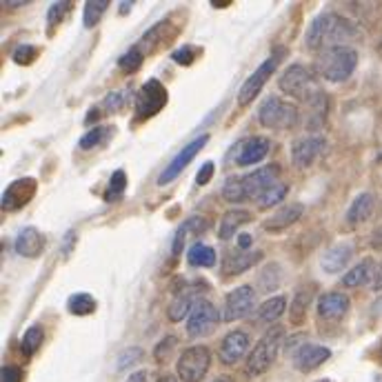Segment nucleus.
I'll use <instances>...</instances> for the list:
<instances>
[{
  "instance_id": "aec40b11",
  "label": "nucleus",
  "mask_w": 382,
  "mask_h": 382,
  "mask_svg": "<svg viewBox=\"0 0 382 382\" xmlns=\"http://www.w3.org/2000/svg\"><path fill=\"white\" fill-rule=\"evenodd\" d=\"M14 249H16V254L22 258H38L45 252V236L36 227H25L16 236Z\"/></svg>"
},
{
  "instance_id": "9d476101",
  "label": "nucleus",
  "mask_w": 382,
  "mask_h": 382,
  "mask_svg": "<svg viewBox=\"0 0 382 382\" xmlns=\"http://www.w3.org/2000/svg\"><path fill=\"white\" fill-rule=\"evenodd\" d=\"M209 142V136L203 134L198 138H193L191 142H187L184 147L174 156V161H171L165 169H163V174L158 176V184H169L174 178H178L184 169H187V165L193 161L196 156L200 154V149H205V144Z\"/></svg>"
},
{
  "instance_id": "1a4fd4ad",
  "label": "nucleus",
  "mask_w": 382,
  "mask_h": 382,
  "mask_svg": "<svg viewBox=\"0 0 382 382\" xmlns=\"http://www.w3.org/2000/svg\"><path fill=\"white\" fill-rule=\"evenodd\" d=\"M220 318H222V315L218 313V309L209 300L203 298L198 305L191 309V313L187 315V334L191 338L209 336L218 327Z\"/></svg>"
},
{
  "instance_id": "4468645a",
  "label": "nucleus",
  "mask_w": 382,
  "mask_h": 382,
  "mask_svg": "<svg viewBox=\"0 0 382 382\" xmlns=\"http://www.w3.org/2000/svg\"><path fill=\"white\" fill-rule=\"evenodd\" d=\"M278 62H280V58L278 56H271V58H267L265 62L260 64V67L247 78L245 81V85L240 87V91H238V102L243 104H249V102H254L256 100V96L260 94V89L265 87V83L271 78V74L275 71V67H278Z\"/></svg>"
},
{
  "instance_id": "ea45409f",
  "label": "nucleus",
  "mask_w": 382,
  "mask_h": 382,
  "mask_svg": "<svg viewBox=\"0 0 382 382\" xmlns=\"http://www.w3.org/2000/svg\"><path fill=\"white\" fill-rule=\"evenodd\" d=\"M127 102V91H111V94L104 96L102 100V111L111 116V114H118Z\"/></svg>"
},
{
  "instance_id": "2eb2a0df",
  "label": "nucleus",
  "mask_w": 382,
  "mask_h": 382,
  "mask_svg": "<svg viewBox=\"0 0 382 382\" xmlns=\"http://www.w3.org/2000/svg\"><path fill=\"white\" fill-rule=\"evenodd\" d=\"M327 142L322 136H305L292 144V163L300 169H307L315 163V158L322 156Z\"/></svg>"
},
{
  "instance_id": "4be33fe9",
  "label": "nucleus",
  "mask_w": 382,
  "mask_h": 382,
  "mask_svg": "<svg viewBox=\"0 0 382 382\" xmlns=\"http://www.w3.org/2000/svg\"><path fill=\"white\" fill-rule=\"evenodd\" d=\"M353 258V247L347 245V243H340V245H334V247H329L327 252L322 254L320 258V267L327 271V273H338L342 271L347 265H349V260Z\"/></svg>"
},
{
  "instance_id": "de8ad7c7",
  "label": "nucleus",
  "mask_w": 382,
  "mask_h": 382,
  "mask_svg": "<svg viewBox=\"0 0 382 382\" xmlns=\"http://www.w3.org/2000/svg\"><path fill=\"white\" fill-rule=\"evenodd\" d=\"M214 171H216V165L209 161V163H205L200 169H198V176H196V182L198 184H207L209 180L214 178Z\"/></svg>"
},
{
  "instance_id": "423d86ee",
  "label": "nucleus",
  "mask_w": 382,
  "mask_h": 382,
  "mask_svg": "<svg viewBox=\"0 0 382 382\" xmlns=\"http://www.w3.org/2000/svg\"><path fill=\"white\" fill-rule=\"evenodd\" d=\"M167 100H169V94H167L165 85L161 81H156V78H149V81L140 87L138 96H136V114H134V121L136 123L149 121L151 116L161 114L165 109Z\"/></svg>"
},
{
  "instance_id": "37998d69",
  "label": "nucleus",
  "mask_w": 382,
  "mask_h": 382,
  "mask_svg": "<svg viewBox=\"0 0 382 382\" xmlns=\"http://www.w3.org/2000/svg\"><path fill=\"white\" fill-rule=\"evenodd\" d=\"M176 336H167L165 340H161L156 345V349H154V358L158 360V362H167V358H169V353L174 351V347H176Z\"/></svg>"
},
{
  "instance_id": "864d4df0",
  "label": "nucleus",
  "mask_w": 382,
  "mask_h": 382,
  "mask_svg": "<svg viewBox=\"0 0 382 382\" xmlns=\"http://www.w3.org/2000/svg\"><path fill=\"white\" fill-rule=\"evenodd\" d=\"M131 7H134V3H121V5H118V11H121L123 16H127V11H129Z\"/></svg>"
},
{
  "instance_id": "5fc2aeb1",
  "label": "nucleus",
  "mask_w": 382,
  "mask_h": 382,
  "mask_svg": "<svg viewBox=\"0 0 382 382\" xmlns=\"http://www.w3.org/2000/svg\"><path fill=\"white\" fill-rule=\"evenodd\" d=\"M156 382H178L174 376H169V374H165V376H161V378H158Z\"/></svg>"
},
{
  "instance_id": "cd10ccee",
  "label": "nucleus",
  "mask_w": 382,
  "mask_h": 382,
  "mask_svg": "<svg viewBox=\"0 0 382 382\" xmlns=\"http://www.w3.org/2000/svg\"><path fill=\"white\" fill-rule=\"evenodd\" d=\"M287 309V298L285 296H273V298H269V300H265L262 305L258 307V311H256V320L258 322H265V325H269V322H275L282 315V311Z\"/></svg>"
},
{
  "instance_id": "39448f33",
  "label": "nucleus",
  "mask_w": 382,
  "mask_h": 382,
  "mask_svg": "<svg viewBox=\"0 0 382 382\" xmlns=\"http://www.w3.org/2000/svg\"><path fill=\"white\" fill-rule=\"evenodd\" d=\"M300 121V111L292 102H285L278 96H269L265 102L258 107V123L267 129L275 131H287L296 127Z\"/></svg>"
},
{
  "instance_id": "3c124183",
  "label": "nucleus",
  "mask_w": 382,
  "mask_h": 382,
  "mask_svg": "<svg viewBox=\"0 0 382 382\" xmlns=\"http://www.w3.org/2000/svg\"><path fill=\"white\" fill-rule=\"evenodd\" d=\"M127 382H147V371H136L131 374V378Z\"/></svg>"
},
{
  "instance_id": "09e8293b",
  "label": "nucleus",
  "mask_w": 382,
  "mask_h": 382,
  "mask_svg": "<svg viewBox=\"0 0 382 382\" xmlns=\"http://www.w3.org/2000/svg\"><path fill=\"white\" fill-rule=\"evenodd\" d=\"M369 287H371L374 292H380V289H382V262H378V265H376L374 275H371V282H369Z\"/></svg>"
},
{
  "instance_id": "603ef678",
  "label": "nucleus",
  "mask_w": 382,
  "mask_h": 382,
  "mask_svg": "<svg viewBox=\"0 0 382 382\" xmlns=\"http://www.w3.org/2000/svg\"><path fill=\"white\" fill-rule=\"evenodd\" d=\"M371 243H374L376 249H382V229H378V231L374 233V240H371Z\"/></svg>"
},
{
  "instance_id": "7c9ffc66",
  "label": "nucleus",
  "mask_w": 382,
  "mask_h": 382,
  "mask_svg": "<svg viewBox=\"0 0 382 382\" xmlns=\"http://www.w3.org/2000/svg\"><path fill=\"white\" fill-rule=\"evenodd\" d=\"M280 278H282V269L278 262H269L267 267H262L260 275H258V287L260 292H273V289L280 287Z\"/></svg>"
},
{
  "instance_id": "4c0bfd02",
  "label": "nucleus",
  "mask_w": 382,
  "mask_h": 382,
  "mask_svg": "<svg viewBox=\"0 0 382 382\" xmlns=\"http://www.w3.org/2000/svg\"><path fill=\"white\" fill-rule=\"evenodd\" d=\"M144 60V54L138 49V47H131L127 54H123L121 58H118V67H121L125 74H134L140 69V64Z\"/></svg>"
},
{
  "instance_id": "473e14b6",
  "label": "nucleus",
  "mask_w": 382,
  "mask_h": 382,
  "mask_svg": "<svg viewBox=\"0 0 382 382\" xmlns=\"http://www.w3.org/2000/svg\"><path fill=\"white\" fill-rule=\"evenodd\" d=\"M114 127H94L91 131H87V134L81 138V142H78V147L81 149H94V147H98L100 142H107V138L109 136H114Z\"/></svg>"
},
{
  "instance_id": "a211bd4d",
  "label": "nucleus",
  "mask_w": 382,
  "mask_h": 382,
  "mask_svg": "<svg viewBox=\"0 0 382 382\" xmlns=\"http://www.w3.org/2000/svg\"><path fill=\"white\" fill-rule=\"evenodd\" d=\"M207 227H209V222L203 216H191L187 220H182L178 225V229H176L174 243H171V256L178 258L182 254V249L189 245V240L203 236L207 231Z\"/></svg>"
},
{
  "instance_id": "9b49d317",
  "label": "nucleus",
  "mask_w": 382,
  "mask_h": 382,
  "mask_svg": "<svg viewBox=\"0 0 382 382\" xmlns=\"http://www.w3.org/2000/svg\"><path fill=\"white\" fill-rule=\"evenodd\" d=\"M256 305V292L254 287L243 285V287H236L233 292H229L225 296V309H222V320L225 322H233V320H240L245 315L252 313Z\"/></svg>"
},
{
  "instance_id": "c85d7f7f",
  "label": "nucleus",
  "mask_w": 382,
  "mask_h": 382,
  "mask_svg": "<svg viewBox=\"0 0 382 382\" xmlns=\"http://www.w3.org/2000/svg\"><path fill=\"white\" fill-rule=\"evenodd\" d=\"M189 265L191 267H214L216 265V252L209 245L203 243H193L189 247Z\"/></svg>"
},
{
  "instance_id": "dca6fc26",
  "label": "nucleus",
  "mask_w": 382,
  "mask_h": 382,
  "mask_svg": "<svg viewBox=\"0 0 382 382\" xmlns=\"http://www.w3.org/2000/svg\"><path fill=\"white\" fill-rule=\"evenodd\" d=\"M271 149V142L265 136H254L249 140L238 142L236 147L231 149V154H236V165L240 167H252L256 163H260Z\"/></svg>"
},
{
  "instance_id": "ddd939ff",
  "label": "nucleus",
  "mask_w": 382,
  "mask_h": 382,
  "mask_svg": "<svg viewBox=\"0 0 382 382\" xmlns=\"http://www.w3.org/2000/svg\"><path fill=\"white\" fill-rule=\"evenodd\" d=\"M36 191H38L36 178H18V180H14L3 191V209H5V212H20V209H25L34 200Z\"/></svg>"
},
{
  "instance_id": "6ab92c4d",
  "label": "nucleus",
  "mask_w": 382,
  "mask_h": 382,
  "mask_svg": "<svg viewBox=\"0 0 382 382\" xmlns=\"http://www.w3.org/2000/svg\"><path fill=\"white\" fill-rule=\"evenodd\" d=\"M302 212H305V207H302L300 203L285 205V207H280L273 216H269L265 222H262V229L269 231V233L285 231V229H289V227H294L296 222L302 218Z\"/></svg>"
},
{
  "instance_id": "f257e3e1",
  "label": "nucleus",
  "mask_w": 382,
  "mask_h": 382,
  "mask_svg": "<svg viewBox=\"0 0 382 382\" xmlns=\"http://www.w3.org/2000/svg\"><path fill=\"white\" fill-rule=\"evenodd\" d=\"M355 36H358V27L349 18L336 14V11H322L309 22L305 45L313 51H325L349 43Z\"/></svg>"
},
{
  "instance_id": "4d7b16f0",
  "label": "nucleus",
  "mask_w": 382,
  "mask_h": 382,
  "mask_svg": "<svg viewBox=\"0 0 382 382\" xmlns=\"http://www.w3.org/2000/svg\"><path fill=\"white\" fill-rule=\"evenodd\" d=\"M214 382H231V378H229V376H218Z\"/></svg>"
},
{
  "instance_id": "6e6552de",
  "label": "nucleus",
  "mask_w": 382,
  "mask_h": 382,
  "mask_svg": "<svg viewBox=\"0 0 382 382\" xmlns=\"http://www.w3.org/2000/svg\"><path fill=\"white\" fill-rule=\"evenodd\" d=\"M207 292H209V285L203 282V280L189 282V285H184L182 289H178L174 300H171L169 309H167L169 320L171 322H180L182 318H187V315L191 313V309L203 300L200 296L207 294Z\"/></svg>"
},
{
  "instance_id": "f3484780",
  "label": "nucleus",
  "mask_w": 382,
  "mask_h": 382,
  "mask_svg": "<svg viewBox=\"0 0 382 382\" xmlns=\"http://www.w3.org/2000/svg\"><path fill=\"white\" fill-rule=\"evenodd\" d=\"M249 345H252V340H249V334L240 332V329H236V332H229L225 338L220 340V349H218V358L222 364H236L243 355L249 351Z\"/></svg>"
},
{
  "instance_id": "a18cd8bd",
  "label": "nucleus",
  "mask_w": 382,
  "mask_h": 382,
  "mask_svg": "<svg viewBox=\"0 0 382 382\" xmlns=\"http://www.w3.org/2000/svg\"><path fill=\"white\" fill-rule=\"evenodd\" d=\"M22 369L16 364H5L3 371H0V382H22Z\"/></svg>"
},
{
  "instance_id": "20e7f679",
  "label": "nucleus",
  "mask_w": 382,
  "mask_h": 382,
  "mask_svg": "<svg viewBox=\"0 0 382 382\" xmlns=\"http://www.w3.org/2000/svg\"><path fill=\"white\" fill-rule=\"evenodd\" d=\"M285 340V329L280 325L269 327L262 338L258 340V345L249 351L247 358V374L249 376H262L265 371H269L271 364L275 362Z\"/></svg>"
},
{
  "instance_id": "79ce46f5",
  "label": "nucleus",
  "mask_w": 382,
  "mask_h": 382,
  "mask_svg": "<svg viewBox=\"0 0 382 382\" xmlns=\"http://www.w3.org/2000/svg\"><path fill=\"white\" fill-rule=\"evenodd\" d=\"M142 358V349L140 347H129L121 353V358H118V371H125V369L134 367L138 360Z\"/></svg>"
},
{
  "instance_id": "bf43d9fd",
  "label": "nucleus",
  "mask_w": 382,
  "mask_h": 382,
  "mask_svg": "<svg viewBox=\"0 0 382 382\" xmlns=\"http://www.w3.org/2000/svg\"><path fill=\"white\" fill-rule=\"evenodd\" d=\"M380 309H382V305H380Z\"/></svg>"
},
{
  "instance_id": "a878e982",
  "label": "nucleus",
  "mask_w": 382,
  "mask_h": 382,
  "mask_svg": "<svg viewBox=\"0 0 382 382\" xmlns=\"http://www.w3.org/2000/svg\"><path fill=\"white\" fill-rule=\"evenodd\" d=\"M258 260H262L260 252H238V254H229L225 260V267H222V273L225 275H240L243 271L252 269Z\"/></svg>"
},
{
  "instance_id": "c03bdc74",
  "label": "nucleus",
  "mask_w": 382,
  "mask_h": 382,
  "mask_svg": "<svg viewBox=\"0 0 382 382\" xmlns=\"http://www.w3.org/2000/svg\"><path fill=\"white\" fill-rule=\"evenodd\" d=\"M309 292H298L296 294V300H294V305H292V320L298 322L305 318V311H307V305H309Z\"/></svg>"
},
{
  "instance_id": "6e6d98bb",
  "label": "nucleus",
  "mask_w": 382,
  "mask_h": 382,
  "mask_svg": "<svg viewBox=\"0 0 382 382\" xmlns=\"http://www.w3.org/2000/svg\"><path fill=\"white\" fill-rule=\"evenodd\" d=\"M3 5H5V7H22V5H27V3H7V0H5Z\"/></svg>"
},
{
  "instance_id": "c756f323",
  "label": "nucleus",
  "mask_w": 382,
  "mask_h": 382,
  "mask_svg": "<svg viewBox=\"0 0 382 382\" xmlns=\"http://www.w3.org/2000/svg\"><path fill=\"white\" fill-rule=\"evenodd\" d=\"M43 340H45V332H43V327H38V325L29 327L27 332L22 334V340H20V351H22L25 358H32V355H34L38 349H41Z\"/></svg>"
},
{
  "instance_id": "2f4dec72",
  "label": "nucleus",
  "mask_w": 382,
  "mask_h": 382,
  "mask_svg": "<svg viewBox=\"0 0 382 382\" xmlns=\"http://www.w3.org/2000/svg\"><path fill=\"white\" fill-rule=\"evenodd\" d=\"M96 298L91 294H74L67 300V309L74 315H91L96 311Z\"/></svg>"
},
{
  "instance_id": "f03ea898",
  "label": "nucleus",
  "mask_w": 382,
  "mask_h": 382,
  "mask_svg": "<svg viewBox=\"0 0 382 382\" xmlns=\"http://www.w3.org/2000/svg\"><path fill=\"white\" fill-rule=\"evenodd\" d=\"M280 91L298 102L311 104V107L325 104L322 91L305 64H292V67L285 69V74L280 76Z\"/></svg>"
},
{
  "instance_id": "58836bf2",
  "label": "nucleus",
  "mask_w": 382,
  "mask_h": 382,
  "mask_svg": "<svg viewBox=\"0 0 382 382\" xmlns=\"http://www.w3.org/2000/svg\"><path fill=\"white\" fill-rule=\"evenodd\" d=\"M69 9H71L69 3H54L49 7V11H47V34L56 32V27L64 20V16H67Z\"/></svg>"
},
{
  "instance_id": "a19ab883",
  "label": "nucleus",
  "mask_w": 382,
  "mask_h": 382,
  "mask_svg": "<svg viewBox=\"0 0 382 382\" xmlns=\"http://www.w3.org/2000/svg\"><path fill=\"white\" fill-rule=\"evenodd\" d=\"M36 58H38V47H34V45H18L14 49V54H11V60L20 64V67H27V64H32Z\"/></svg>"
},
{
  "instance_id": "49530a36",
  "label": "nucleus",
  "mask_w": 382,
  "mask_h": 382,
  "mask_svg": "<svg viewBox=\"0 0 382 382\" xmlns=\"http://www.w3.org/2000/svg\"><path fill=\"white\" fill-rule=\"evenodd\" d=\"M171 58H174V62L182 64V67H187V64H191V60H193V51H191V47H180L171 54Z\"/></svg>"
},
{
  "instance_id": "f8f14e48",
  "label": "nucleus",
  "mask_w": 382,
  "mask_h": 382,
  "mask_svg": "<svg viewBox=\"0 0 382 382\" xmlns=\"http://www.w3.org/2000/svg\"><path fill=\"white\" fill-rule=\"evenodd\" d=\"M278 174H280V165L278 163H271V165H265L262 169L252 171V174L243 176L240 182H243V189H245L247 200H258L260 196L265 193L269 187H273Z\"/></svg>"
},
{
  "instance_id": "bb28decb",
  "label": "nucleus",
  "mask_w": 382,
  "mask_h": 382,
  "mask_svg": "<svg viewBox=\"0 0 382 382\" xmlns=\"http://www.w3.org/2000/svg\"><path fill=\"white\" fill-rule=\"evenodd\" d=\"M374 269H376V262L371 258H367V260L360 262V265L351 267L345 275H342V285H345L347 289L360 287V285H369V282H371Z\"/></svg>"
},
{
  "instance_id": "e433bc0d",
  "label": "nucleus",
  "mask_w": 382,
  "mask_h": 382,
  "mask_svg": "<svg viewBox=\"0 0 382 382\" xmlns=\"http://www.w3.org/2000/svg\"><path fill=\"white\" fill-rule=\"evenodd\" d=\"M289 187L287 184H273V187H269L265 193L260 196V198L256 200V205L260 209H269V207H275V205H280V200L287 196Z\"/></svg>"
},
{
  "instance_id": "b1692460",
  "label": "nucleus",
  "mask_w": 382,
  "mask_h": 382,
  "mask_svg": "<svg viewBox=\"0 0 382 382\" xmlns=\"http://www.w3.org/2000/svg\"><path fill=\"white\" fill-rule=\"evenodd\" d=\"M254 216L252 212H245V209H231V212H227L225 216L220 218V225H218V238L229 243L236 231H238L245 222H252Z\"/></svg>"
},
{
  "instance_id": "7ed1b4c3",
  "label": "nucleus",
  "mask_w": 382,
  "mask_h": 382,
  "mask_svg": "<svg viewBox=\"0 0 382 382\" xmlns=\"http://www.w3.org/2000/svg\"><path fill=\"white\" fill-rule=\"evenodd\" d=\"M358 67V51L349 45H340L320 51L315 69L327 83H345Z\"/></svg>"
},
{
  "instance_id": "72a5a7b5",
  "label": "nucleus",
  "mask_w": 382,
  "mask_h": 382,
  "mask_svg": "<svg viewBox=\"0 0 382 382\" xmlns=\"http://www.w3.org/2000/svg\"><path fill=\"white\" fill-rule=\"evenodd\" d=\"M107 0H89V3H85V14H83V25H85V29H94L96 25L100 22L102 14H104V9H107Z\"/></svg>"
},
{
  "instance_id": "8fccbe9b",
  "label": "nucleus",
  "mask_w": 382,
  "mask_h": 382,
  "mask_svg": "<svg viewBox=\"0 0 382 382\" xmlns=\"http://www.w3.org/2000/svg\"><path fill=\"white\" fill-rule=\"evenodd\" d=\"M252 243H254L252 233H240L238 236V249H240V252H249V249H252Z\"/></svg>"
},
{
  "instance_id": "f704fd0d",
  "label": "nucleus",
  "mask_w": 382,
  "mask_h": 382,
  "mask_svg": "<svg viewBox=\"0 0 382 382\" xmlns=\"http://www.w3.org/2000/svg\"><path fill=\"white\" fill-rule=\"evenodd\" d=\"M125 189H127V174H125L123 169H118V171H114V176H111V180L107 184V191H104V200H107V203L121 200Z\"/></svg>"
},
{
  "instance_id": "393cba45",
  "label": "nucleus",
  "mask_w": 382,
  "mask_h": 382,
  "mask_svg": "<svg viewBox=\"0 0 382 382\" xmlns=\"http://www.w3.org/2000/svg\"><path fill=\"white\" fill-rule=\"evenodd\" d=\"M374 214V196L371 193H360L355 196V200L347 209V225L358 227L362 222H367Z\"/></svg>"
},
{
  "instance_id": "0eeeda50",
  "label": "nucleus",
  "mask_w": 382,
  "mask_h": 382,
  "mask_svg": "<svg viewBox=\"0 0 382 382\" xmlns=\"http://www.w3.org/2000/svg\"><path fill=\"white\" fill-rule=\"evenodd\" d=\"M209 364H212V353L205 345H193L184 349L178 358V378L182 382H200L207 374Z\"/></svg>"
},
{
  "instance_id": "412c9836",
  "label": "nucleus",
  "mask_w": 382,
  "mask_h": 382,
  "mask_svg": "<svg viewBox=\"0 0 382 382\" xmlns=\"http://www.w3.org/2000/svg\"><path fill=\"white\" fill-rule=\"evenodd\" d=\"M329 355H332V351L322 345H302L294 355V364H296V369H300L302 374H309L315 367L327 362Z\"/></svg>"
},
{
  "instance_id": "c9c22d12",
  "label": "nucleus",
  "mask_w": 382,
  "mask_h": 382,
  "mask_svg": "<svg viewBox=\"0 0 382 382\" xmlns=\"http://www.w3.org/2000/svg\"><path fill=\"white\" fill-rule=\"evenodd\" d=\"M222 198H225L227 203H231V205L247 203V196H245L240 178H229L225 184H222Z\"/></svg>"
},
{
  "instance_id": "5701e85b",
  "label": "nucleus",
  "mask_w": 382,
  "mask_h": 382,
  "mask_svg": "<svg viewBox=\"0 0 382 382\" xmlns=\"http://www.w3.org/2000/svg\"><path fill=\"white\" fill-rule=\"evenodd\" d=\"M349 305H351V302H349V298L345 294L332 292V294L320 296L318 313H320V318H325V320H338L349 311Z\"/></svg>"
},
{
  "instance_id": "13d9d810",
  "label": "nucleus",
  "mask_w": 382,
  "mask_h": 382,
  "mask_svg": "<svg viewBox=\"0 0 382 382\" xmlns=\"http://www.w3.org/2000/svg\"><path fill=\"white\" fill-rule=\"evenodd\" d=\"M318 382H332V380H318Z\"/></svg>"
}]
</instances>
